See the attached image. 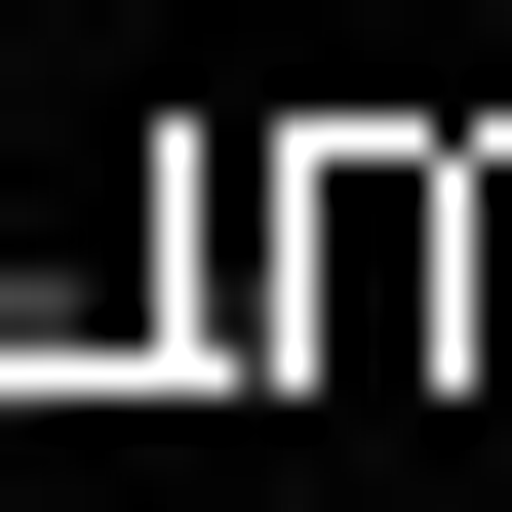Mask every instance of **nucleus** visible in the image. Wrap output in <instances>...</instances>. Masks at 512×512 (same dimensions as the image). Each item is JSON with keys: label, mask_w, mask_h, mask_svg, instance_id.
<instances>
[{"label": "nucleus", "mask_w": 512, "mask_h": 512, "mask_svg": "<svg viewBox=\"0 0 512 512\" xmlns=\"http://www.w3.org/2000/svg\"><path fill=\"white\" fill-rule=\"evenodd\" d=\"M473 355H512V158H473Z\"/></svg>", "instance_id": "nucleus-1"}]
</instances>
